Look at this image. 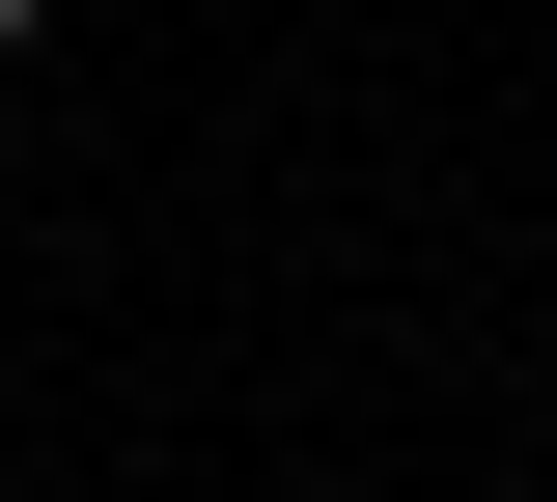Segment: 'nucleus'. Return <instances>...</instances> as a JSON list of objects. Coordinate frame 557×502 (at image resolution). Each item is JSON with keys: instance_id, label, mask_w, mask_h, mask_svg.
Here are the masks:
<instances>
[{"instance_id": "obj_1", "label": "nucleus", "mask_w": 557, "mask_h": 502, "mask_svg": "<svg viewBox=\"0 0 557 502\" xmlns=\"http://www.w3.org/2000/svg\"><path fill=\"white\" fill-rule=\"evenodd\" d=\"M28 28H57V0H0V57H28Z\"/></svg>"}]
</instances>
